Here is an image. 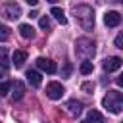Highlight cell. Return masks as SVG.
<instances>
[{"label":"cell","instance_id":"1","mask_svg":"<svg viewBox=\"0 0 123 123\" xmlns=\"http://www.w3.org/2000/svg\"><path fill=\"white\" fill-rule=\"evenodd\" d=\"M73 12H75V17H77V21L81 23V27L85 31H90L94 27V12H92L90 6L81 4V6H75Z\"/></svg>","mask_w":123,"mask_h":123},{"label":"cell","instance_id":"2","mask_svg":"<svg viewBox=\"0 0 123 123\" xmlns=\"http://www.w3.org/2000/svg\"><path fill=\"white\" fill-rule=\"evenodd\" d=\"M102 106L111 113L123 111V94L117 90H108V94L102 98Z\"/></svg>","mask_w":123,"mask_h":123},{"label":"cell","instance_id":"3","mask_svg":"<svg viewBox=\"0 0 123 123\" xmlns=\"http://www.w3.org/2000/svg\"><path fill=\"white\" fill-rule=\"evenodd\" d=\"M75 52L81 58H85V62H88V58L94 56V42L88 40V38H79L77 44H75Z\"/></svg>","mask_w":123,"mask_h":123},{"label":"cell","instance_id":"4","mask_svg":"<svg viewBox=\"0 0 123 123\" xmlns=\"http://www.w3.org/2000/svg\"><path fill=\"white\" fill-rule=\"evenodd\" d=\"M63 86H62V83H56V81H52V83H48L46 85V96L50 98V100H60L62 96H63Z\"/></svg>","mask_w":123,"mask_h":123},{"label":"cell","instance_id":"5","mask_svg":"<svg viewBox=\"0 0 123 123\" xmlns=\"http://www.w3.org/2000/svg\"><path fill=\"white\" fill-rule=\"evenodd\" d=\"M19 15H21V10H19L17 4L8 2V4L4 6V17H8V19H17Z\"/></svg>","mask_w":123,"mask_h":123},{"label":"cell","instance_id":"6","mask_svg":"<svg viewBox=\"0 0 123 123\" xmlns=\"http://www.w3.org/2000/svg\"><path fill=\"white\" fill-rule=\"evenodd\" d=\"M37 65H38V69H42V71H46V73H56V62H52V60H48V58H37Z\"/></svg>","mask_w":123,"mask_h":123},{"label":"cell","instance_id":"7","mask_svg":"<svg viewBox=\"0 0 123 123\" xmlns=\"http://www.w3.org/2000/svg\"><path fill=\"white\" fill-rule=\"evenodd\" d=\"M121 63H123V60L121 58H117V56H111V58H106L104 60V71H117L119 67H121Z\"/></svg>","mask_w":123,"mask_h":123},{"label":"cell","instance_id":"8","mask_svg":"<svg viewBox=\"0 0 123 123\" xmlns=\"http://www.w3.org/2000/svg\"><path fill=\"white\" fill-rule=\"evenodd\" d=\"M121 13H117V12H108L106 15H104V23L108 25V27H117L119 23H121Z\"/></svg>","mask_w":123,"mask_h":123},{"label":"cell","instance_id":"9","mask_svg":"<svg viewBox=\"0 0 123 123\" xmlns=\"http://www.w3.org/2000/svg\"><path fill=\"white\" fill-rule=\"evenodd\" d=\"M25 77H27V81H29V85H31V86H40V83H42V77H40V73H38V71L29 69V71L25 73Z\"/></svg>","mask_w":123,"mask_h":123},{"label":"cell","instance_id":"10","mask_svg":"<svg viewBox=\"0 0 123 123\" xmlns=\"http://www.w3.org/2000/svg\"><path fill=\"white\" fill-rule=\"evenodd\" d=\"M12 88H13L12 98H13V100H21V98H23V92H25V85H23L21 81H15V83L12 85Z\"/></svg>","mask_w":123,"mask_h":123},{"label":"cell","instance_id":"11","mask_svg":"<svg viewBox=\"0 0 123 123\" xmlns=\"http://www.w3.org/2000/svg\"><path fill=\"white\" fill-rule=\"evenodd\" d=\"M25 60H27V52H25V50H15L13 56H12V62H13L15 67H21Z\"/></svg>","mask_w":123,"mask_h":123},{"label":"cell","instance_id":"12","mask_svg":"<svg viewBox=\"0 0 123 123\" xmlns=\"http://www.w3.org/2000/svg\"><path fill=\"white\" fill-rule=\"evenodd\" d=\"M65 108H67V111H69L71 115H79L81 110H83V104H81L79 100H69V102L65 104Z\"/></svg>","mask_w":123,"mask_h":123},{"label":"cell","instance_id":"13","mask_svg":"<svg viewBox=\"0 0 123 123\" xmlns=\"http://www.w3.org/2000/svg\"><path fill=\"white\" fill-rule=\"evenodd\" d=\"M85 123H104V115L98 111V110H90L86 113V121Z\"/></svg>","mask_w":123,"mask_h":123},{"label":"cell","instance_id":"14","mask_svg":"<svg viewBox=\"0 0 123 123\" xmlns=\"http://www.w3.org/2000/svg\"><path fill=\"white\" fill-rule=\"evenodd\" d=\"M19 35H21L23 38H33V37H35V29H33L31 25H27V23H21V25H19Z\"/></svg>","mask_w":123,"mask_h":123},{"label":"cell","instance_id":"15","mask_svg":"<svg viewBox=\"0 0 123 123\" xmlns=\"http://www.w3.org/2000/svg\"><path fill=\"white\" fill-rule=\"evenodd\" d=\"M50 13H52V15H54L62 25H67V17H65V13H63V10H62V8H56V6H54V8L50 10Z\"/></svg>","mask_w":123,"mask_h":123},{"label":"cell","instance_id":"16","mask_svg":"<svg viewBox=\"0 0 123 123\" xmlns=\"http://www.w3.org/2000/svg\"><path fill=\"white\" fill-rule=\"evenodd\" d=\"M92 69H94L92 62H83V63L79 65V71H81L83 75H88V73H92Z\"/></svg>","mask_w":123,"mask_h":123},{"label":"cell","instance_id":"17","mask_svg":"<svg viewBox=\"0 0 123 123\" xmlns=\"http://www.w3.org/2000/svg\"><path fill=\"white\" fill-rule=\"evenodd\" d=\"M38 25H40V29H50V19L48 17H40Z\"/></svg>","mask_w":123,"mask_h":123},{"label":"cell","instance_id":"18","mask_svg":"<svg viewBox=\"0 0 123 123\" xmlns=\"http://www.w3.org/2000/svg\"><path fill=\"white\" fill-rule=\"evenodd\" d=\"M115 46H117L119 50H123V31H121V33L115 37Z\"/></svg>","mask_w":123,"mask_h":123},{"label":"cell","instance_id":"19","mask_svg":"<svg viewBox=\"0 0 123 123\" xmlns=\"http://www.w3.org/2000/svg\"><path fill=\"white\" fill-rule=\"evenodd\" d=\"M85 92H88V94H92V90H94V85L92 83H83V86H81Z\"/></svg>","mask_w":123,"mask_h":123},{"label":"cell","instance_id":"20","mask_svg":"<svg viewBox=\"0 0 123 123\" xmlns=\"http://www.w3.org/2000/svg\"><path fill=\"white\" fill-rule=\"evenodd\" d=\"M8 54H6V48H2V65H4V69H8Z\"/></svg>","mask_w":123,"mask_h":123},{"label":"cell","instance_id":"21","mask_svg":"<svg viewBox=\"0 0 123 123\" xmlns=\"http://www.w3.org/2000/svg\"><path fill=\"white\" fill-rule=\"evenodd\" d=\"M8 90H10V83L4 81V83L0 85V94H8Z\"/></svg>","mask_w":123,"mask_h":123},{"label":"cell","instance_id":"22","mask_svg":"<svg viewBox=\"0 0 123 123\" xmlns=\"http://www.w3.org/2000/svg\"><path fill=\"white\" fill-rule=\"evenodd\" d=\"M0 31H2V33H0V38H2V40H6V38H8V31H10V29H8L6 25H2V27H0Z\"/></svg>","mask_w":123,"mask_h":123},{"label":"cell","instance_id":"23","mask_svg":"<svg viewBox=\"0 0 123 123\" xmlns=\"http://www.w3.org/2000/svg\"><path fill=\"white\" fill-rule=\"evenodd\" d=\"M117 85H119V86H123V73L117 77Z\"/></svg>","mask_w":123,"mask_h":123},{"label":"cell","instance_id":"24","mask_svg":"<svg viewBox=\"0 0 123 123\" xmlns=\"http://www.w3.org/2000/svg\"><path fill=\"white\" fill-rule=\"evenodd\" d=\"M121 21H123V17H121Z\"/></svg>","mask_w":123,"mask_h":123},{"label":"cell","instance_id":"25","mask_svg":"<svg viewBox=\"0 0 123 123\" xmlns=\"http://www.w3.org/2000/svg\"><path fill=\"white\" fill-rule=\"evenodd\" d=\"M121 123H123V121H121Z\"/></svg>","mask_w":123,"mask_h":123}]
</instances>
